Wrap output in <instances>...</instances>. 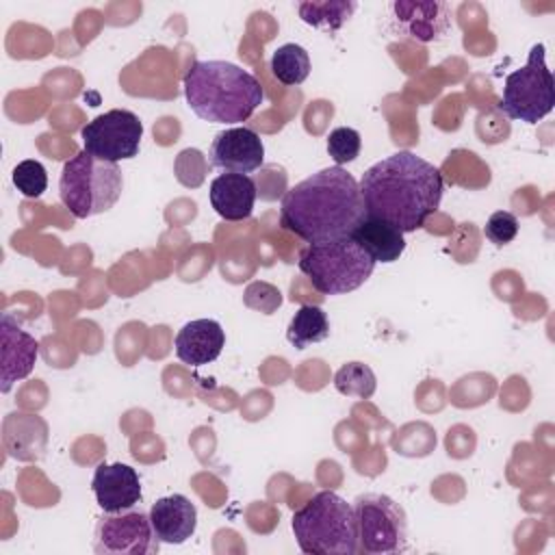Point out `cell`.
Returning <instances> with one entry per match:
<instances>
[{
  "instance_id": "6da1fadb",
  "label": "cell",
  "mask_w": 555,
  "mask_h": 555,
  "mask_svg": "<svg viewBox=\"0 0 555 555\" xmlns=\"http://www.w3.org/2000/svg\"><path fill=\"white\" fill-rule=\"evenodd\" d=\"M358 184L366 217L382 219L403 234L425 225L444 191L440 169L408 150L371 165Z\"/></svg>"
},
{
  "instance_id": "7a4b0ae2",
  "label": "cell",
  "mask_w": 555,
  "mask_h": 555,
  "mask_svg": "<svg viewBox=\"0 0 555 555\" xmlns=\"http://www.w3.org/2000/svg\"><path fill=\"white\" fill-rule=\"evenodd\" d=\"M364 217L360 184L338 165L291 186L280 206V225L310 245L351 236Z\"/></svg>"
},
{
  "instance_id": "3957f363",
  "label": "cell",
  "mask_w": 555,
  "mask_h": 555,
  "mask_svg": "<svg viewBox=\"0 0 555 555\" xmlns=\"http://www.w3.org/2000/svg\"><path fill=\"white\" fill-rule=\"evenodd\" d=\"M191 111L212 124L247 121L264 102V89L247 69L228 61H195L184 74Z\"/></svg>"
},
{
  "instance_id": "277c9868",
  "label": "cell",
  "mask_w": 555,
  "mask_h": 555,
  "mask_svg": "<svg viewBox=\"0 0 555 555\" xmlns=\"http://www.w3.org/2000/svg\"><path fill=\"white\" fill-rule=\"evenodd\" d=\"M299 548L308 555L358 553V525L353 505L332 490L317 492L291 520Z\"/></svg>"
},
{
  "instance_id": "5b68a950",
  "label": "cell",
  "mask_w": 555,
  "mask_h": 555,
  "mask_svg": "<svg viewBox=\"0 0 555 555\" xmlns=\"http://www.w3.org/2000/svg\"><path fill=\"white\" fill-rule=\"evenodd\" d=\"M124 176L117 163L100 160L87 150L72 156L61 171L59 195L76 219H87L113 208L121 195Z\"/></svg>"
},
{
  "instance_id": "8992f818",
  "label": "cell",
  "mask_w": 555,
  "mask_h": 555,
  "mask_svg": "<svg viewBox=\"0 0 555 555\" xmlns=\"http://www.w3.org/2000/svg\"><path fill=\"white\" fill-rule=\"evenodd\" d=\"M297 264L321 295H343L360 288L377 262L351 236H343L308 245Z\"/></svg>"
},
{
  "instance_id": "52a82bcc",
  "label": "cell",
  "mask_w": 555,
  "mask_h": 555,
  "mask_svg": "<svg viewBox=\"0 0 555 555\" xmlns=\"http://www.w3.org/2000/svg\"><path fill=\"white\" fill-rule=\"evenodd\" d=\"M544 52V43H535L527 63L505 76L499 108L514 121L538 124L555 106V80L546 67Z\"/></svg>"
},
{
  "instance_id": "ba28073f",
  "label": "cell",
  "mask_w": 555,
  "mask_h": 555,
  "mask_svg": "<svg viewBox=\"0 0 555 555\" xmlns=\"http://www.w3.org/2000/svg\"><path fill=\"white\" fill-rule=\"evenodd\" d=\"M358 551L366 555H397L408 551V518L388 494L366 492L353 501Z\"/></svg>"
},
{
  "instance_id": "9c48e42d",
  "label": "cell",
  "mask_w": 555,
  "mask_h": 555,
  "mask_svg": "<svg viewBox=\"0 0 555 555\" xmlns=\"http://www.w3.org/2000/svg\"><path fill=\"white\" fill-rule=\"evenodd\" d=\"M85 150L100 160L119 163L134 158L141 147L143 124L139 115L126 108H111L82 126Z\"/></svg>"
},
{
  "instance_id": "30bf717a",
  "label": "cell",
  "mask_w": 555,
  "mask_h": 555,
  "mask_svg": "<svg viewBox=\"0 0 555 555\" xmlns=\"http://www.w3.org/2000/svg\"><path fill=\"white\" fill-rule=\"evenodd\" d=\"M93 540V551L104 555H150L156 553L160 544L152 529L150 514L137 509L106 514L98 522Z\"/></svg>"
},
{
  "instance_id": "8fae6325",
  "label": "cell",
  "mask_w": 555,
  "mask_h": 555,
  "mask_svg": "<svg viewBox=\"0 0 555 555\" xmlns=\"http://www.w3.org/2000/svg\"><path fill=\"white\" fill-rule=\"evenodd\" d=\"M390 30L416 43H431L451 30V9L442 0H395L388 4Z\"/></svg>"
},
{
  "instance_id": "7c38bea8",
  "label": "cell",
  "mask_w": 555,
  "mask_h": 555,
  "mask_svg": "<svg viewBox=\"0 0 555 555\" xmlns=\"http://www.w3.org/2000/svg\"><path fill=\"white\" fill-rule=\"evenodd\" d=\"M210 165L232 171V173H251L264 163L262 139L245 126L225 128L215 134L208 152Z\"/></svg>"
},
{
  "instance_id": "4fadbf2b",
  "label": "cell",
  "mask_w": 555,
  "mask_h": 555,
  "mask_svg": "<svg viewBox=\"0 0 555 555\" xmlns=\"http://www.w3.org/2000/svg\"><path fill=\"white\" fill-rule=\"evenodd\" d=\"M91 490L98 505L106 514H119L132 509L141 501V481L128 464H100L91 479Z\"/></svg>"
},
{
  "instance_id": "5bb4252c",
  "label": "cell",
  "mask_w": 555,
  "mask_h": 555,
  "mask_svg": "<svg viewBox=\"0 0 555 555\" xmlns=\"http://www.w3.org/2000/svg\"><path fill=\"white\" fill-rule=\"evenodd\" d=\"M0 338H2V366H0V390L9 392L11 386L30 375L39 345L37 340L17 325L11 314L0 319Z\"/></svg>"
},
{
  "instance_id": "9a60e30c",
  "label": "cell",
  "mask_w": 555,
  "mask_h": 555,
  "mask_svg": "<svg viewBox=\"0 0 555 555\" xmlns=\"http://www.w3.org/2000/svg\"><path fill=\"white\" fill-rule=\"evenodd\" d=\"M150 522L160 542L184 544L195 533L197 509L184 494L160 496L150 507Z\"/></svg>"
},
{
  "instance_id": "2e32d148",
  "label": "cell",
  "mask_w": 555,
  "mask_h": 555,
  "mask_svg": "<svg viewBox=\"0 0 555 555\" xmlns=\"http://www.w3.org/2000/svg\"><path fill=\"white\" fill-rule=\"evenodd\" d=\"M176 356L191 366H204L221 356L225 345L223 327L212 319H195L176 334Z\"/></svg>"
},
{
  "instance_id": "e0dca14e",
  "label": "cell",
  "mask_w": 555,
  "mask_h": 555,
  "mask_svg": "<svg viewBox=\"0 0 555 555\" xmlns=\"http://www.w3.org/2000/svg\"><path fill=\"white\" fill-rule=\"evenodd\" d=\"M210 204L225 221H243L254 212L256 182L247 173L225 171L210 182Z\"/></svg>"
},
{
  "instance_id": "ac0fdd59",
  "label": "cell",
  "mask_w": 555,
  "mask_h": 555,
  "mask_svg": "<svg viewBox=\"0 0 555 555\" xmlns=\"http://www.w3.org/2000/svg\"><path fill=\"white\" fill-rule=\"evenodd\" d=\"M351 238L375 260V262H395L405 249L403 232H399L395 225L375 219L364 217L358 228L351 232Z\"/></svg>"
},
{
  "instance_id": "d6986e66",
  "label": "cell",
  "mask_w": 555,
  "mask_h": 555,
  "mask_svg": "<svg viewBox=\"0 0 555 555\" xmlns=\"http://www.w3.org/2000/svg\"><path fill=\"white\" fill-rule=\"evenodd\" d=\"M327 336H330L327 314L321 306H314V304L299 306L286 330V338L295 349H306L314 343L325 340Z\"/></svg>"
},
{
  "instance_id": "ffe728a7",
  "label": "cell",
  "mask_w": 555,
  "mask_h": 555,
  "mask_svg": "<svg viewBox=\"0 0 555 555\" xmlns=\"http://www.w3.org/2000/svg\"><path fill=\"white\" fill-rule=\"evenodd\" d=\"M358 9V2L353 0H325V2H299L297 11L299 17L314 26V28H323V30H338L340 26H345V22H349L351 13Z\"/></svg>"
},
{
  "instance_id": "44dd1931",
  "label": "cell",
  "mask_w": 555,
  "mask_h": 555,
  "mask_svg": "<svg viewBox=\"0 0 555 555\" xmlns=\"http://www.w3.org/2000/svg\"><path fill=\"white\" fill-rule=\"evenodd\" d=\"M271 72L286 87L301 85L310 76V56L306 48L297 43L280 46L271 56Z\"/></svg>"
},
{
  "instance_id": "7402d4cb",
  "label": "cell",
  "mask_w": 555,
  "mask_h": 555,
  "mask_svg": "<svg viewBox=\"0 0 555 555\" xmlns=\"http://www.w3.org/2000/svg\"><path fill=\"white\" fill-rule=\"evenodd\" d=\"M334 386L345 397L369 399L375 392V373L364 362H347L334 375Z\"/></svg>"
},
{
  "instance_id": "603a6c76",
  "label": "cell",
  "mask_w": 555,
  "mask_h": 555,
  "mask_svg": "<svg viewBox=\"0 0 555 555\" xmlns=\"http://www.w3.org/2000/svg\"><path fill=\"white\" fill-rule=\"evenodd\" d=\"M13 184L26 197H41L48 189V173L39 160H22L13 169Z\"/></svg>"
},
{
  "instance_id": "cb8c5ba5",
  "label": "cell",
  "mask_w": 555,
  "mask_h": 555,
  "mask_svg": "<svg viewBox=\"0 0 555 555\" xmlns=\"http://www.w3.org/2000/svg\"><path fill=\"white\" fill-rule=\"evenodd\" d=\"M360 147H362V139H360V132L353 128L340 126V128H334L327 137V154L338 167L356 160L360 154Z\"/></svg>"
},
{
  "instance_id": "d4e9b609",
  "label": "cell",
  "mask_w": 555,
  "mask_h": 555,
  "mask_svg": "<svg viewBox=\"0 0 555 555\" xmlns=\"http://www.w3.org/2000/svg\"><path fill=\"white\" fill-rule=\"evenodd\" d=\"M483 234L490 243H494L496 247H503L516 238L518 219L507 210H496L488 217V221L483 225Z\"/></svg>"
}]
</instances>
